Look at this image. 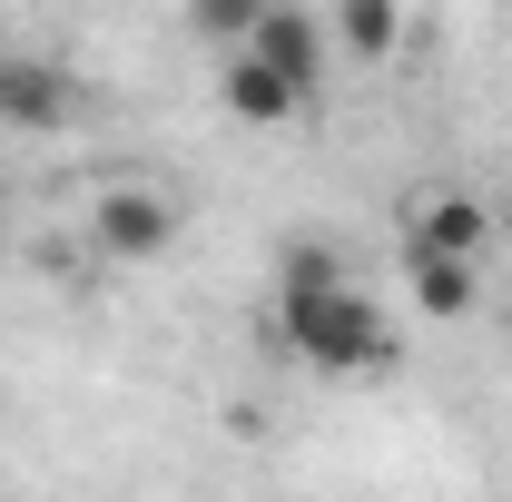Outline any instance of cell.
Listing matches in <instances>:
<instances>
[{"mask_svg":"<svg viewBox=\"0 0 512 502\" xmlns=\"http://www.w3.org/2000/svg\"><path fill=\"white\" fill-rule=\"evenodd\" d=\"M276 335L316 375H384L394 365V315L335 266L325 247H296L276 266Z\"/></svg>","mask_w":512,"mask_h":502,"instance_id":"6da1fadb","label":"cell"},{"mask_svg":"<svg viewBox=\"0 0 512 502\" xmlns=\"http://www.w3.org/2000/svg\"><path fill=\"white\" fill-rule=\"evenodd\" d=\"M178 227H188V207L148 178H119V188L89 197V256L99 266H148V256L178 247Z\"/></svg>","mask_w":512,"mask_h":502,"instance_id":"7a4b0ae2","label":"cell"},{"mask_svg":"<svg viewBox=\"0 0 512 502\" xmlns=\"http://www.w3.org/2000/svg\"><path fill=\"white\" fill-rule=\"evenodd\" d=\"M79 119V79L50 50H0V128L10 138H60Z\"/></svg>","mask_w":512,"mask_h":502,"instance_id":"3957f363","label":"cell"},{"mask_svg":"<svg viewBox=\"0 0 512 502\" xmlns=\"http://www.w3.org/2000/svg\"><path fill=\"white\" fill-rule=\"evenodd\" d=\"M493 227H503V207H493V197H473V188H424V197H404V256H473V266H483Z\"/></svg>","mask_w":512,"mask_h":502,"instance_id":"277c9868","label":"cell"},{"mask_svg":"<svg viewBox=\"0 0 512 502\" xmlns=\"http://www.w3.org/2000/svg\"><path fill=\"white\" fill-rule=\"evenodd\" d=\"M247 60H266L286 89H306V99H316V89H325V60H335V40H325V20L306 10V0H266Z\"/></svg>","mask_w":512,"mask_h":502,"instance_id":"5b68a950","label":"cell"},{"mask_svg":"<svg viewBox=\"0 0 512 502\" xmlns=\"http://www.w3.org/2000/svg\"><path fill=\"white\" fill-rule=\"evenodd\" d=\"M217 99H227V119H247V128H286L296 109H306V89H286L266 60H217Z\"/></svg>","mask_w":512,"mask_h":502,"instance_id":"8992f818","label":"cell"},{"mask_svg":"<svg viewBox=\"0 0 512 502\" xmlns=\"http://www.w3.org/2000/svg\"><path fill=\"white\" fill-rule=\"evenodd\" d=\"M325 40L355 69H384L404 50V0H335V10H325Z\"/></svg>","mask_w":512,"mask_h":502,"instance_id":"52a82bcc","label":"cell"},{"mask_svg":"<svg viewBox=\"0 0 512 502\" xmlns=\"http://www.w3.org/2000/svg\"><path fill=\"white\" fill-rule=\"evenodd\" d=\"M404 276H414V306L434 315V325L483 306V266H473V256H404Z\"/></svg>","mask_w":512,"mask_h":502,"instance_id":"ba28073f","label":"cell"},{"mask_svg":"<svg viewBox=\"0 0 512 502\" xmlns=\"http://www.w3.org/2000/svg\"><path fill=\"white\" fill-rule=\"evenodd\" d=\"M256 20H266V0H188V30L217 50V60H237V50H247Z\"/></svg>","mask_w":512,"mask_h":502,"instance_id":"9c48e42d","label":"cell"},{"mask_svg":"<svg viewBox=\"0 0 512 502\" xmlns=\"http://www.w3.org/2000/svg\"><path fill=\"white\" fill-rule=\"evenodd\" d=\"M503 227H512V188H503Z\"/></svg>","mask_w":512,"mask_h":502,"instance_id":"30bf717a","label":"cell"}]
</instances>
